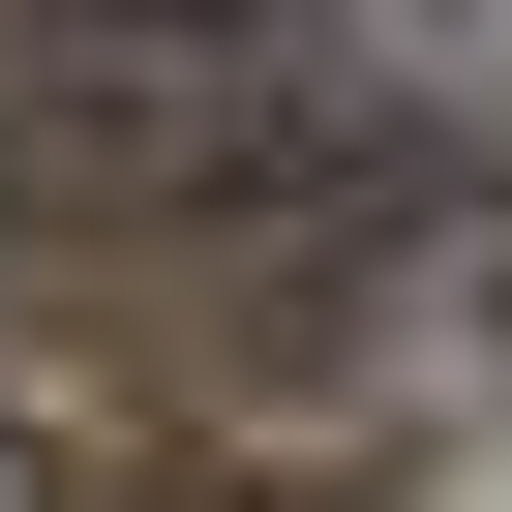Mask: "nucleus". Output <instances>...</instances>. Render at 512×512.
Returning <instances> with one entry per match:
<instances>
[{"label":"nucleus","mask_w":512,"mask_h":512,"mask_svg":"<svg viewBox=\"0 0 512 512\" xmlns=\"http://www.w3.org/2000/svg\"><path fill=\"white\" fill-rule=\"evenodd\" d=\"M151 31L302 121H512V0H151Z\"/></svg>","instance_id":"1"}]
</instances>
